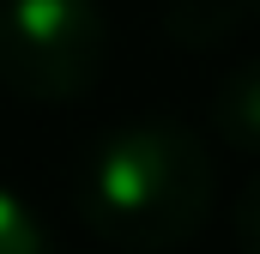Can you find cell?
<instances>
[{
    "mask_svg": "<svg viewBox=\"0 0 260 254\" xmlns=\"http://www.w3.org/2000/svg\"><path fill=\"white\" fill-rule=\"evenodd\" d=\"M212 151L170 115L121 121L85 157L79 206L91 230L121 254H170L194 242L212 212Z\"/></svg>",
    "mask_w": 260,
    "mask_h": 254,
    "instance_id": "6da1fadb",
    "label": "cell"
},
{
    "mask_svg": "<svg viewBox=\"0 0 260 254\" xmlns=\"http://www.w3.org/2000/svg\"><path fill=\"white\" fill-rule=\"evenodd\" d=\"M109 24L97 0H0V85L24 103H73L97 85Z\"/></svg>",
    "mask_w": 260,
    "mask_h": 254,
    "instance_id": "7a4b0ae2",
    "label": "cell"
},
{
    "mask_svg": "<svg viewBox=\"0 0 260 254\" xmlns=\"http://www.w3.org/2000/svg\"><path fill=\"white\" fill-rule=\"evenodd\" d=\"M212 127H218L224 145L260 157V55L218 79V91H212Z\"/></svg>",
    "mask_w": 260,
    "mask_h": 254,
    "instance_id": "3957f363",
    "label": "cell"
},
{
    "mask_svg": "<svg viewBox=\"0 0 260 254\" xmlns=\"http://www.w3.org/2000/svg\"><path fill=\"white\" fill-rule=\"evenodd\" d=\"M242 6L248 0H170V12H164V30L176 37V43H194V49H206V43H218L236 18H242Z\"/></svg>",
    "mask_w": 260,
    "mask_h": 254,
    "instance_id": "277c9868",
    "label": "cell"
},
{
    "mask_svg": "<svg viewBox=\"0 0 260 254\" xmlns=\"http://www.w3.org/2000/svg\"><path fill=\"white\" fill-rule=\"evenodd\" d=\"M0 254H55L43 218L30 212V200L12 188H0Z\"/></svg>",
    "mask_w": 260,
    "mask_h": 254,
    "instance_id": "5b68a950",
    "label": "cell"
},
{
    "mask_svg": "<svg viewBox=\"0 0 260 254\" xmlns=\"http://www.w3.org/2000/svg\"><path fill=\"white\" fill-rule=\"evenodd\" d=\"M230 242H236V254H260V170L236 188V206H230Z\"/></svg>",
    "mask_w": 260,
    "mask_h": 254,
    "instance_id": "8992f818",
    "label": "cell"
},
{
    "mask_svg": "<svg viewBox=\"0 0 260 254\" xmlns=\"http://www.w3.org/2000/svg\"><path fill=\"white\" fill-rule=\"evenodd\" d=\"M248 6H260V0H248Z\"/></svg>",
    "mask_w": 260,
    "mask_h": 254,
    "instance_id": "52a82bcc",
    "label": "cell"
}]
</instances>
